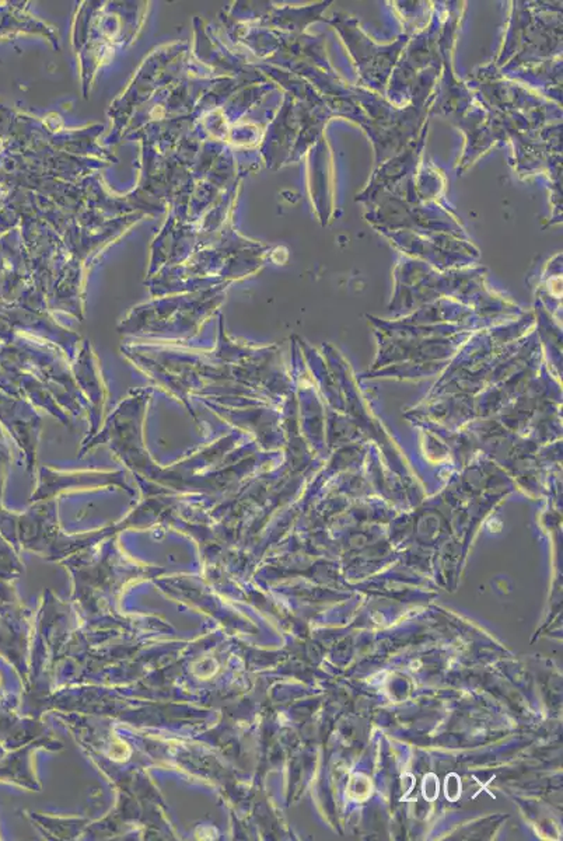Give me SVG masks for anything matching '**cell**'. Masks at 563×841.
Instances as JSON below:
<instances>
[{"label": "cell", "mask_w": 563, "mask_h": 841, "mask_svg": "<svg viewBox=\"0 0 563 841\" xmlns=\"http://www.w3.org/2000/svg\"><path fill=\"white\" fill-rule=\"evenodd\" d=\"M460 790L461 786L458 781L456 783V785H454L453 780L448 778V796L450 800H453V793L456 794V798H457V796L460 795Z\"/></svg>", "instance_id": "6da1fadb"}]
</instances>
